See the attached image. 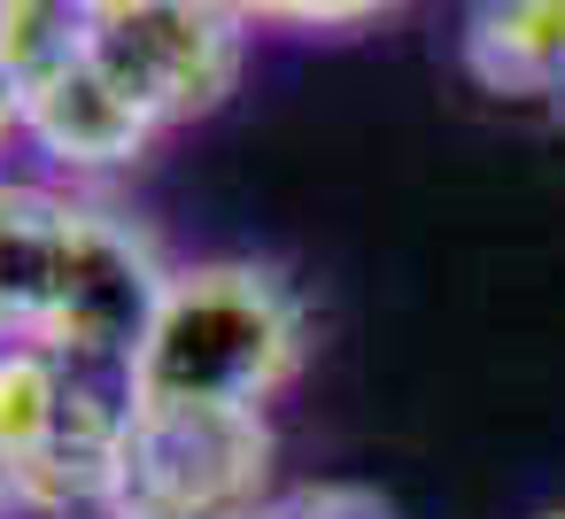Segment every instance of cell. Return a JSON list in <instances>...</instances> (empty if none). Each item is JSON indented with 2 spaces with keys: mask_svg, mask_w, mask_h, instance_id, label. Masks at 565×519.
I'll use <instances>...</instances> for the list:
<instances>
[{
  "mask_svg": "<svg viewBox=\"0 0 565 519\" xmlns=\"http://www.w3.org/2000/svg\"><path fill=\"white\" fill-rule=\"evenodd\" d=\"M310 364V303L279 264L202 256L171 264L125 395L163 411H271Z\"/></svg>",
  "mask_w": 565,
  "mask_h": 519,
  "instance_id": "cell-2",
  "label": "cell"
},
{
  "mask_svg": "<svg viewBox=\"0 0 565 519\" xmlns=\"http://www.w3.org/2000/svg\"><path fill=\"white\" fill-rule=\"evenodd\" d=\"M9 148H24V117H17L9 86H0V156H9Z\"/></svg>",
  "mask_w": 565,
  "mask_h": 519,
  "instance_id": "cell-12",
  "label": "cell"
},
{
  "mask_svg": "<svg viewBox=\"0 0 565 519\" xmlns=\"http://www.w3.org/2000/svg\"><path fill=\"white\" fill-rule=\"evenodd\" d=\"M102 63L125 78V94L171 133L194 125L210 109H225V94L241 86L248 63V24L225 17L217 0H156V9L102 24Z\"/></svg>",
  "mask_w": 565,
  "mask_h": 519,
  "instance_id": "cell-5",
  "label": "cell"
},
{
  "mask_svg": "<svg viewBox=\"0 0 565 519\" xmlns=\"http://www.w3.org/2000/svg\"><path fill=\"white\" fill-rule=\"evenodd\" d=\"M241 519H395V504L380 488H356V480H302V488H271Z\"/></svg>",
  "mask_w": 565,
  "mask_h": 519,
  "instance_id": "cell-10",
  "label": "cell"
},
{
  "mask_svg": "<svg viewBox=\"0 0 565 519\" xmlns=\"http://www.w3.org/2000/svg\"><path fill=\"white\" fill-rule=\"evenodd\" d=\"M0 519H17V480H9V465H0Z\"/></svg>",
  "mask_w": 565,
  "mask_h": 519,
  "instance_id": "cell-13",
  "label": "cell"
},
{
  "mask_svg": "<svg viewBox=\"0 0 565 519\" xmlns=\"http://www.w3.org/2000/svg\"><path fill=\"white\" fill-rule=\"evenodd\" d=\"M526 519H565V504H542V511H526Z\"/></svg>",
  "mask_w": 565,
  "mask_h": 519,
  "instance_id": "cell-14",
  "label": "cell"
},
{
  "mask_svg": "<svg viewBox=\"0 0 565 519\" xmlns=\"http://www.w3.org/2000/svg\"><path fill=\"white\" fill-rule=\"evenodd\" d=\"M457 63L495 102L565 109V0H472Z\"/></svg>",
  "mask_w": 565,
  "mask_h": 519,
  "instance_id": "cell-7",
  "label": "cell"
},
{
  "mask_svg": "<svg viewBox=\"0 0 565 519\" xmlns=\"http://www.w3.org/2000/svg\"><path fill=\"white\" fill-rule=\"evenodd\" d=\"M163 279L171 264L125 210L0 171V349H47L78 372H125Z\"/></svg>",
  "mask_w": 565,
  "mask_h": 519,
  "instance_id": "cell-1",
  "label": "cell"
},
{
  "mask_svg": "<svg viewBox=\"0 0 565 519\" xmlns=\"http://www.w3.org/2000/svg\"><path fill=\"white\" fill-rule=\"evenodd\" d=\"M271 411L132 403L109 473V519H241L271 496Z\"/></svg>",
  "mask_w": 565,
  "mask_h": 519,
  "instance_id": "cell-4",
  "label": "cell"
},
{
  "mask_svg": "<svg viewBox=\"0 0 565 519\" xmlns=\"http://www.w3.org/2000/svg\"><path fill=\"white\" fill-rule=\"evenodd\" d=\"M17 117H24V148H40L55 171H71V179H94V171H125V163H140L156 140H163V125L125 94V78L102 63V40L78 55V63H63L55 78H40L24 102H17Z\"/></svg>",
  "mask_w": 565,
  "mask_h": 519,
  "instance_id": "cell-6",
  "label": "cell"
},
{
  "mask_svg": "<svg viewBox=\"0 0 565 519\" xmlns=\"http://www.w3.org/2000/svg\"><path fill=\"white\" fill-rule=\"evenodd\" d=\"M86 47H94V24L78 0H0V86H9V102H24Z\"/></svg>",
  "mask_w": 565,
  "mask_h": 519,
  "instance_id": "cell-8",
  "label": "cell"
},
{
  "mask_svg": "<svg viewBox=\"0 0 565 519\" xmlns=\"http://www.w3.org/2000/svg\"><path fill=\"white\" fill-rule=\"evenodd\" d=\"M225 17H241L248 32H356L403 0H217Z\"/></svg>",
  "mask_w": 565,
  "mask_h": 519,
  "instance_id": "cell-9",
  "label": "cell"
},
{
  "mask_svg": "<svg viewBox=\"0 0 565 519\" xmlns=\"http://www.w3.org/2000/svg\"><path fill=\"white\" fill-rule=\"evenodd\" d=\"M125 411V372L0 349V465L17 480V519H109Z\"/></svg>",
  "mask_w": 565,
  "mask_h": 519,
  "instance_id": "cell-3",
  "label": "cell"
},
{
  "mask_svg": "<svg viewBox=\"0 0 565 519\" xmlns=\"http://www.w3.org/2000/svg\"><path fill=\"white\" fill-rule=\"evenodd\" d=\"M86 9V24L102 32V24H125V17H140V9H156V0H78Z\"/></svg>",
  "mask_w": 565,
  "mask_h": 519,
  "instance_id": "cell-11",
  "label": "cell"
}]
</instances>
